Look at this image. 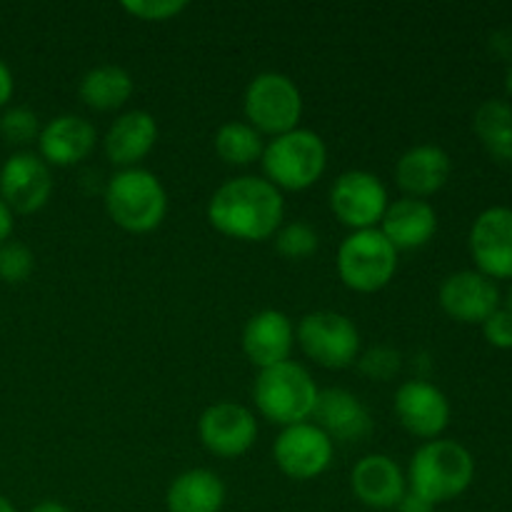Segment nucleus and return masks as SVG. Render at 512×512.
<instances>
[{
	"instance_id": "nucleus-1",
	"label": "nucleus",
	"mask_w": 512,
	"mask_h": 512,
	"mask_svg": "<svg viewBox=\"0 0 512 512\" xmlns=\"http://www.w3.org/2000/svg\"><path fill=\"white\" fill-rule=\"evenodd\" d=\"M283 193L258 175H240L213 193L208 220L218 233L243 243H260L278 233L283 225Z\"/></svg>"
},
{
	"instance_id": "nucleus-2",
	"label": "nucleus",
	"mask_w": 512,
	"mask_h": 512,
	"mask_svg": "<svg viewBox=\"0 0 512 512\" xmlns=\"http://www.w3.org/2000/svg\"><path fill=\"white\" fill-rule=\"evenodd\" d=\"M408 490L435 508L460 498L475 480V458L458 440H428L415 450L408 468Z\"/></svg>"
},
{
	"instance_id": "nucleus-3",
	"label": "nucleus",
	"mask_w": 512,
	"mask_h": 512,
	"mask_svg": "<svg viewBox=\"0 0 512 512\" xmlns=\"http://www.w3.org/2000/svg\"><path fill=\"white\" fill-rule=\"evenodd\" d=\"M318 385L313 375L295 360L260 370L253 385V398L260 415L280 428L308 423L318 405Z\"/></svg>"
},
{
	"instance_id": "nucleus-4",
	"label": "nucleus",
	"mask_w": 512,
	"mask_h": 512,
	"mask_svg": "<svg viewBox=\"0 0 512 512\" xmlns=\"http://www.w3.org/2000/svg\"><path fill=\"white\" fill-rule=\"evenodd\" d=\"M105 210L118 228L128 233H150L165 220L168 193L150 170L125 168L105 185Z\"/></svg>"
},
{
	"instance_id": "nucleus-5",
	"label": "nucleus",
	"mask_w": 512,
	"mask_h": 512,
	"mask_svg": "<svg viewBox=\"0 0 512 512\" xmlns=\"http://www.w3.org/2000/svg\"><path fill=\"white\" fill-rule=\"evenodd\" d=\"M265 180L278 190H308L318 183L328 165V148L318 133L308 128H295L290 133L275 135L265 143L263 158Z\"/></svg>"
},
{
	"instance_id": "nucleus-6",
	"label": "nucleus",
	"mask_w": 512,
	"mask_h": 512,
	"mask_svg": "<svg viewBox=\"0 0 512 512\" xmlns=\"http://www.w3.org/2000/svg\"><path fill=\"white\" fill-rule=\"evenodd\" d=\"M245 123L253 125L260 135H283L298 128L303 115V95L293 78L283 73L255 75L245 88L243 98Z\"/></svg>"
},
{
	"instance_id": "nucleus-7",
	"label": "nucleus",
	"mask_w": 512,
	"mask_h": 512,
	"mask_svg": "<svg viewBox=\"0 0 512 512\" xmlns=\"http://www.w3.org/2000/svg\"><path fill=\"white\" fill-rule=\"evenodd\" d=\"M398 270V250L380 228L353 230L340 243L338 275L355 293H378Z\"/></svg>"
},
{
	"instance_id": "nucleus-8",
	"label": "nucleus",
	"mask_w": 512,
	"mask_h": 512,
	"mask_svg": "<svg viewBox=\"0 0 512 512\" xmlns=\"http://www.w3.org/2000/svg\"><path fill=\"white\" fill-rule=\"evenodd\" d=\"M300 348L313 363L328 370H343L360 355V330L348 315L335 310H315L295 330Z\"/></svg>"
},
{
	"instance_id": "nucleus-9",
	"label": "nucleus",
	"mask_w": 512,
	"mask_h": 512,
	"mask_svg": "<svg viewBox=\"0 0 512 512\" xmlns=\"http://www.w3.org/2000/svg\"><path fill=\"white\" fill-rule=\"evenodd\" d=\"M388 205V188L368 170H348L330 188V208L350 230L378 228Z\"/></svg>"
},
{
	"instance_id": "nucleus-10",
	"label": "nucleus",
	"mask_w": 512,
	"mask_h": 512,
	"mask_svg": "<svg viewBox=\"0 0 512 512\" xmlns=\"http://www.w3.org/2000/svg\"><path fill=\"white\" fill-rule=\"evenodd\" d=\"M335 443L315 423H298L283 428L275 438L273 458L280 473L290 480H315L330 468Z\"/></svg>"
},
{
	"instance_id": "nucleus-11",
	"label": "nucleus",
	"mask_w": 512,
	"mask_h": 512,
	"mask_svg": "<svg viewBox=\"0 0 512 512\" xmlns=\"http://www.w3.org/2000/svg\"><path fill=\"white\" fill-rule=\"evenodd\" d=\"M53 193L50 165L30 150H18L0 168V198L13 213L30 215L45 208Z\"/></svg>"
},
{
	"instance_id": "nucleus-12",
	"label": "nucleus",
	"mask_w": 512,
	"mask_h": 512,
	"mask_svg": "<svg viewBox=\"0 0 512 512\" xmlns=\"http://www.w3.org/2000/svg\"><path fill=\"white\" fill-rule=\"evenodd\" d=\"M470 255L478 273L490 280H512V208L493 205L475 218Z\"/></svg>"
},
{
	"instance_id": "nucleus-13",
	"label": "nucleus",
	"mask_w": 512,
	"mask_h": 512,
	"mask_svg": "<svg viewBox=\"0 0 512 512\" xmlns=\"http://www.w3.org/2000/svg\"><path fill=\"white\" fill-rule=\"evenodd\" d=\"M198 433L205 448L218 458H240L258 440V420L240 403H215L198 420Z\"/></svg>"
},
{
	"instance_id": "nucleus-14",
	"label": "nucleus",
	"mask_w": 512,
	"mask_h": 512,
	"mask_svg": "<svg viewBox=\"0 0 512 512\" xmlns=\"http://www.w3.org/2000/svg\"><path fill=\"white\" fill-rule=\"evenodd\" d=\"M395 415L410 435L438 440L450 425V403L438 385L428 380H405L395 393Z\"/></svg>"
},
{
	"instance_id": "nucleus-15",
	"label": "nucleus",
	"mask_w": 512,
	"mask_h": 512,
	"mask_svg": "<svg viewBox=\"0 0 512 512\" xmlns=\"http://www.w3.org/2000/svg\"><path fill=\"white\" fill-rule=\"evenodd\" d=\"M440 308L465 325H483L500 308V288L478 270H458L440 285Z\"/></svg>"
},
{
	"instance_id": "nucleus-16",
	"label": "nucleus",
	"mask_w": 512,
	"mask_h": 512,
	"mask_svg": "<svg viewBox=\"0 0 512 512\" xmlns=\"http://www.w3.org/2000/svg\"><path fill=\"white\" fill-rule=\"evenodd\" d=\"M350 488L363 505L375 512H388L398 508L403 495L408 493V480L393 458L373 453L355 463L350 473Z\"/></svg>"
},
{
	"instance_id": "nucleus-17",
	"label": "nucleus",
	"mask_w": 512,
	"mask_h": 512,
	"mask_svg": "<svg viewBox=\"0 0 512 512\" xmlns=\"http://www.w3.org/2000/svg\"><path fill=\"white\" fill-rule=\"evenodd\" d=\"M95 140H98V133L90 120L65 113L43 125L38 138V155L55 168H70L93 153Z\"/></svg>"
},
{
	"instance_id": "nucleus-18",
	"label": "nucleus",
	"mask_w": 512,
	"mask_h": 512,
	"mask_svg": "<svg viewBox=\"0 0 512 512\" xmlns=\"http://www.w3.org/2000/svg\"><path fill=\"white\" fill-rule=\"evenodd\" d=\"M313 418L318 420V428L328 435L330 440L340 443H360L373 433V420H370L368 408L355 393L345 388H330L318 395Z\"/></svg>"
},
{
	"instance_id": "nucleus-19",
	"label": "nucleus",
	"mask_w": 512,
	"mask_h": 512,
	"mask_svg": "<svg viewBox=\"0 0 512 512\" xmlns=\"http://www.w3.org/2000/svg\"><path fill=\"white\" fill-rule=\"evenodd\" d=\"M295 345V328L280 310H260L245 323L243 350L260 370L290 360Z\"/></svg>"
},
{
	"instance_id": "nucleus-20",
	"label": "nucleus",
	"mask_w": 512,
	"mask_h": 512,
	"mask_svg": "<svg viewBox=\"0 0 512 512\" xmlns=\"http://www.w3.org/2000/svg\"><path fill=\"white\" fill-rule=\"evenodd\" d=\"M453 163L440 145L420 143L405 150L395 165V180L408 198H430L445 188Z\"/></svg>"
},
{
	"instance_id": "nucleus-21",
	"label": "nucleus",
	"mask_w": 512,
	"mask_h": 512,
	"mask_svg": "<svg viewBox=\"0 0 512 512\" xmlns=\"http://www.w3.org/2000/svg\"><path fill=\"white\" fill-rule=\"evenodd\" d=\"M380 233L390 240L395 250H418L438 233V213L428 200L405 195L388 205L380 220Z\"/></svg>"
},
{
	"instance_id": "nucleus-22",
	"label": "nucleus",
	"mask_w": 512,
	"mask_h": 512,
	"mask_svg": "<svg viewBox=\"0 0 512 512\" xmlns=\"http://www.w3.org/2000/svg\"><path fill=\"white\" fill-rule=\"evenodd\" d=\"M158 143V123L148 110H128L105 133V155L118 168H138Z\"/></svg>"
},
{
	"instance_id": "nucleus-23",
	"label": "nucleus",
	"mask_w": 512,
	"mask_h": 512,
	"mask_svg": "<svg viewBox=\"0 0 512 512\" xmlns=\"http://www.w3.org/2000/svg\"><path fill=\"white\" fill-rule=\"evenodd\" d=\"M225 505V483L208 468L180 473L165 493L168 512H220Z\"/></svg>"
},
{
	"instance_id": "nucleus-24",
	"label": "nucleus",
	"mask_w": 512,
	"mask_h": 512,
	"mask_svg": "<svg viewBox=\"0 0 512 512\" xmlns=\"http://www.w3.org/2000/svg\"><path fill=\"white\" fill-rule=\"evenodd\" d=\"M135 83L130 73L120 65H95L80 80V100L88 108L108 113V110L123 108L133 95Z\"/></svg>"
},
{
	"instance_id": "nucleus-25",
	"label": "nucleus",
	"mask_w": 512,
	"mask_h": 512,
	"mask_svg": "<svg viewBox=\"0 0 512 512\" xmlns=\"http://www.w3.org/2000/svg\"><path fill=\"white\" fill-rule=\"evenodd\" d=\"M473 130L490 158L498 163L512 160V105L508 100L490 98L475 110Z\"/></svg>"
},
{
	"instance_id": "nucleus-26",
	"label": "nucleus",
	"mask_w": 512,
	"mask_h": 512,
	"mask_svg": "<svg viewBox=\"0 0 512 512\" xmlns=\"http://www.w3.org/2000/svg\"><path fill=\"white\" fill-rule=\"evenodd\" d=\"M263 150V135L245 120L223 123L215 133V153L228 165H253L255 160L263 158Z\"/></svg>"
},
{
	"instance_id": "nucleus-27",
	"label": "nucleus",
	"mask_w": 512,
	"mask_h": 512,
	"mask_svg": "<svg viewBox=\"0 0 512 512\" xmlns=\"http://www.w3.org/2000/svg\"><path fill=\"white\" fill-rule=\"evenodd\" d=\"M275 238V250L288 260H305L320 248V235L305 220H290V223L280 225Z\"/></svg>"
},
{
	"instance_id": "nucleus-28",
	"label": "nucleus",
	"mask_w": 512,
	"mask_h": 512,
	"mask_svg": "<svg viewBox=\"0 0 512 512\" xmlns=\"http://www.w3.org/2000/svg\"><path fill=\"white\" fill-rule=\"evenodd\" d=\"M40 130H43L40 118L35 115V110L25 108V105H8L0 113V138L15 148L38 143Z\"/></svg>"
},
{
	"instance_id": "nucleus-29",
	"label": "nucleus",
	"mask_w": 512,
	"mask_h": 512,
	"mask_svg": "<svg viewBox=\"0 0 512 512\" xmlns=\"http://www.w3.org/2000/svg\"><path fill=\"white\" fill-rule=\"evenodd\" d=\"M35 255L33 250L18 240H8L0 245V280L8 285H20L33 275Z\"/></svg>"
},
{
	"instance_id": "nucleus-30",
	"label": "nucleus",
	"mask_w": 512,
	"mask_h": 512,
	"mask_svg": "<svg viewBox=\"0 0 512 512\" xmlns=\"http://www.w3.org/2000/svg\"><path fill=\"white\" fill-rule=\"evenodd\" d=\"M188 8L185 0H125L123 10L140 20H170L178 18Z\"/></svg>"
},
{
	"instance_id": "nucleus-31",
	"label": "nucleus",
	"mask_w": 512,
	"mask_h": 512,
	"mask_svg": "<svg viewBox=\"0 0 512 512\" xmlns=\"http://www.w3.org/2000/svg\"><path fill=\"white\" fill-rule=\"evenodd\" d=\"M360 370L373 380H390L400 370V353L385 345L368 350L360 358Z\"/></svg>"
},
{
	"instance_id": "nucleus-32",
	"label": "nucleus",
	"mask_w": 512,
	"mask_h": 512,
	"mask_svg": "<svg viewBox=\"0 0 512 512\" xmlns=\"http://www.w3.org/2000/svg\"><path fill=\"white\" fill-rule=\"evenodd\" d=\"M483 335L493 348L512 350V313L505 308H498L483 323Z\"/></svg>"
},
{
	"instance_id": "nucleus-33",
	"label": "nucleus",
	"mask_w": 512,
	"mask_h": 512,
	"mask_svg": "<svg viewBox=\"0 0 512 512\" xmlns=\"http://www.w3.org/2000/svg\"><path fill=\"white\" fill-rule=\"evenodd\" d=\"M15 93V80H13V73H10V68L5 65V60H0V110L8 108L10 98H13Z\"/></svg>"
},
{
	"instance_id": "nucleus-34",
	"label": "nucleus",
	"mask_w": 512,
	"mask_h": 512,
	"mask_svg": "<svg viewBox=\"0 0 512 512\" xmlns=\"http://www.w3.org/2000/svg\"><path fill=\"white\" fill-rule=\"evenodd\" d=\"M398 512H435V505L408 490V493L403 495V500L398 503Z\"/></svg>"
},
{
	"instance_id": "nucleus-35",
	"label": "nucleus",
	"mask_w": 512,
	"mask_h": 512,
	"mask_svg": "<svg viewBox=\"0 0 512 512\" xmlns=\"http://www.w3.org/2000/svg\"><path fill=\"white\" fill-rule=\"evenodd\" d=\"M13 228H15V213L3 203V198H0V245L8 243L10 235H13Z\"/></svg>"
},
{
	"instance_id": "nucleus-36",
	"label": "nucleus",
	"mask_w": 512,
	"mask_h": 512,
	"mask_svg": "<svg viewBox=\"0 0 512 512\" xmlns=\"http://www.w3.org/2000/svg\"><path fill=\"white\" fill-rule=\"evenodd\" d=\"M30 512H70V510L65 508L63 503H58V500H43V503L33 505Z\"/></svg>"
},
{
	"instance_id": "nucleus-37",
	"label": "nucleus",
	"mask_w": 512,
	"mask_h": 512,
	"mask_svg": "<svg viewBox=\"0 0 512 512\" xmlns=\"http://www.w3.org/2000/svg\"><path fill=\"white\" fill-rule=\"evenodd\" d=\"M0 512H18V510H15V505L10 503L5 495H0Z\"/></svg>"
},
{
	"instance_id": "nucleus-38",
	"label": "nucleus",
	"mask_w": 512,
	"mask_h": 512,
	"mask_svg": "<svg viewBox=\"0 0 512 512\" xmlns=\"http://www.w3.org/2000/svg\"><path fill=\"white\" fill-rule=\"evenodd\" d=\"M505 88H508V95L512 100V63H510V70H508V78H505Z\"/></svg>"
},
{
	"instance_id": "nucleus-39",
	"label": "nucleus",
	"mask_w": 512,
	"mask_h": 512,
	"mask_svg": "<svg viewBox=\"0 0 512 512\" xmlns=\"http://www.w3.org/2000/svg\"><path fill=\"white\" fill-rule=\"evenodd\" d=\"M505 310H510V313H512V285L508 290V298H505Z\"/></svg>"
}]
</instances>
